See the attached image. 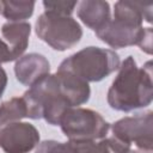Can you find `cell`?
<instances>
[{"mask_svg": "<svg viewBox=\"0 0 153 153\" xmlns=\"http://www.w3.org/2000/svg\"><path fill=\"white\" fill-rule=\"evenodd\" d=\"M120 72L108 91L109 105L118 111H131L149 105L153 98L152 62L137 67L133 56L121 65Z\"/></svg>", "mask_w": 153, "mask_h": 153, "instance_id": "cell-1", "label": "cell"}, {"mask_svg": "<svg viewBox=\"0 0 153 153\" xmlns=\"http://www.w3.org/2000/svg\"><path fill=\"white\" fill-rule=\"evenodd\" d=\"M152 4L133 1H117L115 4L114 19H109L99 30L94 31L97 37L111 48H124L139 45L146 27L143 19L152 22Z\"/></svg>", "mask_w": 153, "mask_h": 153, "instance_id": "cell-2", "label": "cell"}, {"mask_svg": "<svg viewBox=\"0 0 153 153\" xmlns=\"http://www.w3.org/2000/svg\"><path fill=\"white\" fill-rule=\"evenodd\" d=\"M23 99L29 118H44L51 126H57L63 112L72 108L60 88L56 74L41 78L23 94Z\"/></svg>", "mask_w": 153, "mask_h": 153, "instance_id": "cell-3", "label": "cell"}, {"mask_svg": "<svg viewBox=\"0 0 153 153\" xmlns=\"http://www.w3.org/2000/svg\"><path fill=\"white\" fill-rule=\"evenodd\" d=\"M120 67V57L111 49L87 47L63 60L60 71H67L88 81H100Z\"/></svg>", "mask_w": 153, "mask_h": 153, "instance_id": "cell-4", "label": "cell"}, {"mask_svg": "<svg viewBox=\"0 0 153 153\" xmlns=\"http://www.w3.org/2000/svg\"><path fill=\"white\" fill-rule=\"evenodd\" d=\"M36 33L53 49L63 51L80 41L82 30L72 16L44 11L36 22Z\"/></svg>", "mask_w": 153, "mask_h": 153, "instance_id": "cell-5", "label": "cell"}, {"mask_svg": "<svg viewBox=\"0 0 153 153\" xmlns=\"http://www.w3.org/2000/svg\"><path fill=\"white\" fill-rule=\"evenodd\" d=\"M59 126L69 141L102 140L110 129V124L98 112L84 108H68Z\"/></svg>", "mask_w": 153, "mask_h": 153, "instance_id": "cell-6", "label": "cell"}, {"mask_svg": "<svg viewBox=\"0 0 153 153\" xmlns=\"http://www.w3.org/2000/svg\"><path fill=\"white\" fill-rule=\"evenodd\" d=\"M112 136L140 152L151 153L153 145V114L124 117L112 124Z\"/></svg>", "mask_w": 153, "mask_h": 153, "instance_id": "cell-7", "label": "cell"}, {"mask_svg": "<svg viewBox=\"0 0 153 153\" xmlns=\"http://www.w3.org/2000/svg\"><path fill=\"white\" fill-rule=\"evenodd\" d=\"M36 153H141L111 136L97 141H43Z\"/></svg>", "mask_w": 153, "mask_h": 153, "instance_id": "cell-8", "label": "cell"}, {"mask_svg": "<svg viewBox=\"0 0 153 153\" xmlns=\"http://www.w3.org/2000/svg\"><path fill=\"white\" fill-rule=\"evenodd\" d=\"M38 142L39 133L30 123L12 122L0 126V148L5 153H27Z\"/></svg>", "mask_w": 153, "mask_h": 153, "instance_id": "cell-9", "label": "cell"}, {"mask_svg": "<svg viewBox=\"0 0 153 153\" xmlns=\"http://www.w3.org/2000/svg\"><path fill=\"white\" fill-rule=\"evenodd\" d=\"M49 69L50 67L48 60L43 55L35 53L22 56L14 66L18 81L26 86H31L41 78L48 75Z\"/></svg>", "mask_w": 153, "mask_h": 153, "instance_id": "cell-10", "label": "cell"}, {"mask_svg": "<svg viewBox=\"0 0 153 153\" xmlns=\"http://www.w3.org/2000/svg\"><path fill=\"white\" fill-rule=\"evenodd\" d=\"M55 74L57 76L60 88L72 108L81 105L88 100L91 93L88 82L67 71L57 69Z\"/></svg>", "mask_w": 153, "mask_h": 153, "instance_id": "cell-11", "label": "cell"}, {"mask_svg": "<svg viewBox=\"0 0 153 153\" xmlns=\"http://www.w3.org/2000/svg\"><path fill=\"white\" fill-rule=\"evenodd\" d=\"M31 26L25 22H8L2 25L1 33L5 42L10 47L12 60H16L23 55L29 44Z\"/></svg>", "mask_w": 153, "mask_h": 153, "instance_id": "cell-12", "label": "cell"}, {"mask_svg": "<svg viewBox=\"0 0 153 153\" xmlns=\"http://www.w3.org/2000/svg\"><path fill=\"white\" fill-rule=\"evenodd\" d=\"M78 17L90 29L97 31L110 19L109 4L100 0H86L79 4Z\"/></svg>", "mask_w": 153, "mask_h": 153, "instance_id": "cell-13", "label": "cell"}, {"mask_svg": "<svg viewBox=\"0 0 153 153\" xmlns=\"http://www.w3.org/2000/svg\"><path fill=\"white\" fill-rule=\"evenodd\" d=\"M27 117V106L23 97H14L0 105V126Z\"/></svg>", "mask_w": 153, "mask_h": 153, "instance_id": "cell-14", "label": "cell"}, {"mask_svg": "<svg viewBox=\"0 0 153 153\" xmlns=\"http://www.w3.org/2000/svg\"><path fill=\"white\" fill-rule=\"evenodd\" d=\"M35 1H1V14L10 22H19L31 17Z\"/></svg>", "mask_w": 153, "mask_h": 153, "instance_id": "cell-15", "label": "cell"}, {"mask_svg": "<svg viewBox=\"0 0 153 153\" xmlns=\"http://www.w3.org/2000/svg\"><path fill=\"white\" fill-rule=\"evenodd\" d=\"M76 5V1H43L45 11H50L63 16H72L74 7Z\"/></svg>", "mask_w": 153, "mask_h": 153, "instance_id": "cell-16", "label": "cell"}, {"mask_svg": "<svg viewBox=\"0 0 153 153\" xmlns=\"http://www.w3.org/2000/svg\"><path fill=\"white\" fill-rule=\"evenodd\" d=\"M139 47L141 48V50L146 51L147 54H152V29L151 27H146V31L139 43Z\"/></svg>", "mask_w": 153, "mask_h": 153, "instance_id": "cell-17", "label": "cell"}, {"mask_svg": "<svg viewBox=\"0 0 153 153\" xmlns=\"http://www.w3.org/2000/svg\"><path fill=\"white\" fill-rule=\"evenodd\" d=\"M10 61H13L10 47L7 45V43L4 39L0 38V65L4 62H10Z\"/></svg>", "mask_w": 153, "mask_h": 153, "instance_id": "cell-18", "label": "cell"}, {"mask_svg": "<svg viewBox=\"0 0 153 153\" xmlns=\"http://www.w3.org/2000/svg\"><path fill=\"white\" fill-rule=\"evenodd\" d=\"M6 84H7V75H6V72L4 71V68L0 66V97L5 91Z\"/></svg>", "mask_w": 153, "mask_h": 153, "instance_id": "cell-19", "label": "cell"}, {"mask_svg": "<svg viewBox=\"0 0 153 153\" xmlns=\"http://www.w3.org/2000/svg\"><path fill=\"white\" fill-rule=\"evenodd\" d=\"M0 13H1V1H0Z\"/></svg>", "mask_w": 153, "mask_h": 153, "instance_id": "cell-20", "label": "cell"}]
</instances>
